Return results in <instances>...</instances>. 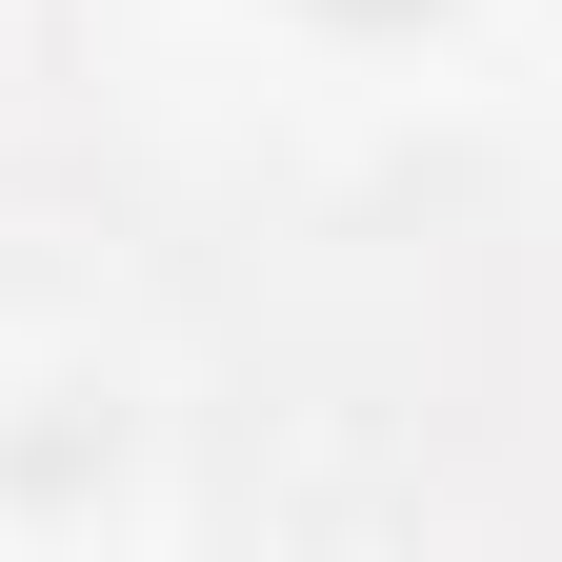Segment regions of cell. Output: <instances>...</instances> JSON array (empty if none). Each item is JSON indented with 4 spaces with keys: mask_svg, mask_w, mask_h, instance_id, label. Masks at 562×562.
Here are the masks:
<instances>
[{
    "mask_svg": "<svg viewBox=\"0 0 562 562\" xmlns=\"http://www.w3.org/2000/svg\"><path fill=\"white\" fill-rule=\"evenodd\" d=\"M341 21H402V0H341Z\"/></svg>",
    "mask_w": 562,
    "mask_h": 562,
    "instance_id": "obj_1",
    "label": "cell"
}]
</instances>
